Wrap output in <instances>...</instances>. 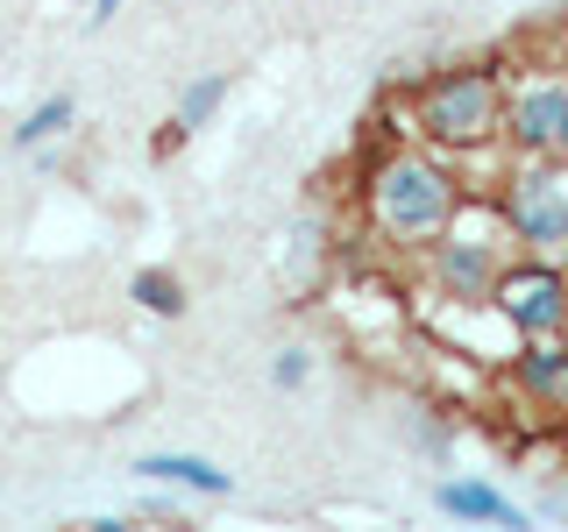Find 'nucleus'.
<instances>
[{"mask_svg":"<svg viewBox=\"0 0 568 532\" xmlns=\"http://www.w3.org/2000/svg\"><path fill=\"white\" fill-rule=\"evenodd\" d=\"M363 206L377 221V235L390 248H426L434 235H448L455 213L469 206L462 177L448 171V156L426 150V142H405V150H384L363 177Z\"/></svg>","mask_w":568,"mask_h":532,"instance_id":"1","label":"nucleus"},{"mask_svg":"<svg viewBox=\"0 0 568 532\" xmlns=\"http://www.w3.org/2000/svg\"><path fill=\"white\" fill-rule=\"evenodd\" d=\"M413 135L440 156L505 142V71L497 64H440L413 93Z\"/></svg>","mask_w":568,"mask_h":532,"instance_id":"2","label":"nucleus"},{"mask_svg":"<svg viewBox=\"0 0 568 532\" xmlns=\"http://www.w3.org/2000/svg\"><path fill=\"white\" fill-rule=\"evenodd\" d=\"M519 256L511 248V227H505V213L490 206H476V221H469V206L455 213V227L448 235H434L426 242V277H434V291L448 298V306H490V291H497V277H505V263Z\"/></svg>","mask_w":568,"mask_h":532,"instance_id":"3","label":"nucleus"},{"mask_svg":"<svg viewBox=\"0 0 568 532\" xmlns=\"http://www.w3.org/2000/svg\"><path fill=\"white\" fill-rule=\"evenodd\" d=\"M497 213L511 227L519 256L568 263V164L561 156H519L497 185Z\"/></svg>","mask_w":568,"mask_h":532,"instance_id":"4","label":"nucleus"},{"mask_svg":"<svg viewBox=\"0 0 568 532\" xmlns=\"http://www.w3.org/2000/svg\"><path fill=\"white\" fill-rule=\"evenodd\" d=\"M490 319L511 341H540V334H568V263L555 256H511L490 291Z\"/></svg>","mask_w":568,"mask_h":532,"instance_id":"5","label":"nucleus"},{"mask_svg":"<svg viewBox=\"0 0 568 532\" xmlns=\"http://www.w3.org/2000/svg\"><path fill=\"white\" fill-rule=\"evenodd\" d=\"M505 150L568 156V64H540L519 85H505Z\"/></svg>","mask_w":568,"mask_h":532,"instance_id":"6","label":"nucleus"},{"mask_svg":"<svg viewBox=\"0 0 568 532\" xmlns=\"http://www.w3.org/2000/svg\"><path fill=\"white\" fill-rule=\"evenodd\" d=\"M505 383L540 412H568V334H540V341H511Z\"/></svg>","mask_w":568,"mask_h":532,"instance_id":"7","label":"nucleus"},{"mask_svg":"<svg viewBox=\"0 0 568 532\" xmlns=\"http://www.w3.org/2000/svg\"><path fill=\"white\" fill-rule=\"evenodd\" d=\"M434 511L440 519H462V525H526V511L511 504L497 483H484V475H440Z\"/></svg>","mask_w":568,"mask_h":532,"instance_id":"8","label":"nucleus"},{"mask_svg":"<svg viewBox=\"0 0 568 532\" xmlns=\"http://www.w3.org/2000/svg\"><path fill=\"white\" fill-rule=\"evenodd\" d=\"M129 475H142V483H171V490H192V497H235V475H227L221 461L185 454V448H171V454H135Z\"/></svg>","mask_w":568,"mask_h":532,"instance_id":"9","label":"nucleus"},{"mask_svg":"<svg viewBox=\"0 0 568 532\" xmlns=\"http://www.w3.org/2000/svg\"><path fill=\"white\" fill-rule=\"evenodd\" d=\"M129 298H135V306L150 313V319H185V313H192V291H185V277H178V270H164V263L135 270V277H129Z\"/></svg>","mask_w":568,"mask_h":532,"instance_id":"10","label":"nucleus"},{"mask_svg":"<svg viewBox=\"0 0 568 532\" xmlns=\"http://www.w3.org/2000/svg\"><path fill=\"white\" fill-rule=\"evenodd\" d=\"M227 71H200V79L185 85V93H178V106H171V135H200L213 114H221V100H227Z\"/></svg>","mask_w":568,"mask_h":532,"instance_id":"11","label":"nucleus"},{"mask_svg":"<svg viewBox=\"0 0 568 532\" xmlns=\"http://www.w3.org/2000/svg\"><path fill=\"white\" fill-rule=\"evenodd\" d=\"M71 121H79V100L71 93H50V100H36L22 121H14V150H43L50 135H64Z\"/></svg>","mask_w":568,"mask_h":532,"instance_id":"12","label":"nucleus"},{"mask_svg":"<svg viewBox=\"0 0 568 532\" xmlns=\"http://www.w3.org/2000/svg\"><path fill=\"white\" fill-rule=\"evenodd\" d=\"M306 383H313V348L284 341V348L271 355V390H284V398H292V390H306Z\"/></svg>","mask_w":568,"mask_h":532,"instance_id":"13","label":"nucleus"},{"mask_svg":"<svg viewBox=\"0 0 568 532\" xmlns=\"http://www.w3.org/2000/svg\"><path fill=\"white\" fill-rule=\"evenodd\" d=\"M121 14V0H93V14H85V29H106Z\"/></svg>","mask_w":568,"mask_h":532,"instance_id":"14","label":"nucleus"},{"mask_svg":"<svg viewBox=\"0 0 568 532\" xmlns=\"http://www.w3.org/2000/svg\"><path fill=\"white\" fill-rule=\"evenodd\" d=\"M561 469H568V433H561Z\"/></svg>","mask_w":568,"mask_h":532,"instance_id":"15","label":"nucleus"}]
</instances>
